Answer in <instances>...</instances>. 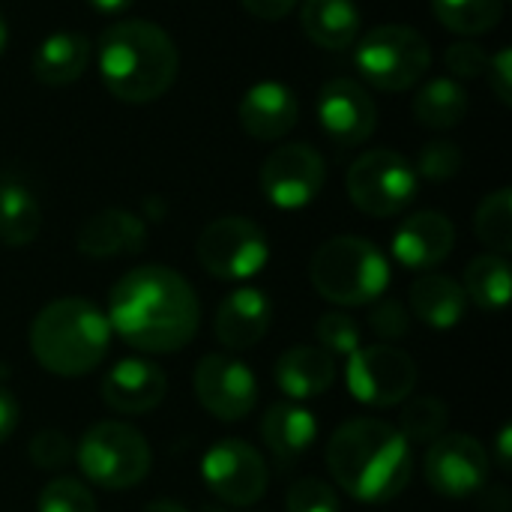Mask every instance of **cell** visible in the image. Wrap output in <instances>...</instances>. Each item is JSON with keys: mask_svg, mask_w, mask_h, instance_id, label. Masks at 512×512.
<instances>
[{"mask_svg": "<svg viewBox=\"0 0 512 512\" xmlns=\"http://www.w3.org/2000/svg\"><path fill=\"white\" fill-rule=\"evenodd\" d=\"M105 315L111 333L132 348L174 354L195 339L201 306L192 285L177 270L144 264L114 282Z\"/></svg>", "mask_w": 512, "mask_h": 512, "instance_id": "1", "label": "cell"}, {"mask_svg": "<svg viewBox=\"0 0 512 512\" xmlns=\"http://www.w3.org/2000/svg\"><path fill=\"white\" fill-rule=\"evenodd\" d=\"M327 468L345 495L363 504H387L411 483L414 453L396 426L357 417L333 432L327 444Z\"/></svg>", "mask_w": 512, "mask_h": 512, "instance_id": "2", "label": "cell"}, {"mask_svg": "<svg viewBox=\"0 0 512 512\" xmlns=\"http://www.w3.org/2000/svg\"><path fill=\"white\" fill-rule=\"evenodd\" d=\"M180 69L171 36L153 21H114L99 36V75L120 102L144 105L168 93Z\"/></svg>", "mask_w": 512, "mask_h": 512, "instance_id": "3", "label": "cell"}, {"mask_svg": "<svg viewBox=\"0 0 512 512\" xmlns=\"http://www.w3.org/2000/svg\"><path fill=\"white\" fill-rule=\"evenodd\" d=\"M108 348V315L84 297H63L48 303L30 324V354L45 372L60 378L93 372L105 360Z\"/></svg>", "mask_w": 512, "mask_h": 512, "instance_id": "4", "label": "cell"}, {"mask_svg": "<svg viewBox=\"0 0 512 512\" xmlns=\"http://www.w3.org/2000/svg\"><path fill=\"white\" fill-rule=\"evenodd\" d=\"M315 291L336 306H366L384 297L390 285L387 255L363 237H333L309 261Z\"/></svg>", "mask_w": 512, "mask_h": 512, "instance_id": "5", "label": "cell"}, {"mask_svg": "<svg viewBox=\"0 0 512 512\" xmlns=\"http://www.w3.org/2000/svg\"><path fill=\"white\" fill-rule=\"evenodd\" d=\"M75 459L93 486L111 492L138 486L153 465V453L144 435L120 420H102L90 426L75 447Z\"/></svg>", "mask_w": 512, "mask_h": 512, "instance_id": "6", "label": "cell"}, {"mask_svg": "<svg viewBox=\"0 0 512 512\" xmlns=\"http://www.w3.org/2000/svg\"><path fill=\"white\" fill-rule=\"evenodd\" d=\"M360 75L378 90H408L432 66V48L423 33L405 24H378L372 27L354 51Z\"/></svg>", "mask_w": 512, "mask_h": 512, "instance_id": "7", "label": "cell"}, {"mask_svg": "<svg viewBox=\"0 0 512 512\" xmlns=\"http://www.w3.org/2000/svg\"><path fill=\"white\" fill-rule=\"evenodd\" d=\"M348 195L366 216H399L417 198L414 162L396 150H369L348 168Z\"/></svg>", "mask_w": 512, "mask_h": 512, "instance_id": "8", "label": "cell"}, {"mask_svg": "<svg viewBox=\"0 0 512 512\" xmlns=\"http://www.w3.org/2000/svg\"><path fill=\"white\" fill-rule=\"evenodd\" d=\"M198 264L222 282H243L261 273L270 261V243L258 222L222 216L210 222L195 243Z\"/></svg>", "mask_w": 512, "mask_h": 512, "instance_id": "9", "label": "cell"}, {"mask_svg": "<svg viewBox=\"0 0 512 512\" xmlns=\"http://www.w3.org/2000/svg\"><path fill=\"white\" fill-rule=\"evenodd\" d=\"M417 363L396 345H360L348 357L345 381L357 402L369 408H393L414 396Z\"/></svg>", "mask_w": 512, "mask_h": 512, "instance_id": "10", "label": "cell"}, {"mask_svg": "<svg viewBox=\"0 0 512 512\" xmlns=\"http://www.w3.org/2000/svg\"><path fill=\"white\" fill-rule=\"evenodd\" d=\"M201 480L219 501L231 507H252L264 498L270 474L267 462L252 444L240 438H222L204 453Z\"/></svg>", "mask_w": 512, "mask_h": 512, "instance_id": "11", "label": "cell"}, {"mask_svg": "<svg viewBox=\"0 0 512 512\" xmlns=\"http://www.w3.org/2000/svg\"><path fill=\"white\" fill-rule=\"evenodd\" d=\"M327 180L321 153L309 144H279L261 165V192L279 210L309 207Z\"/></svg>", "mask_w": 512, "mask_h": 512, "instance_id": "12", "label": "cell"}, {"mask_svg": "<svg viewBox=\"0 0 512 512\" xmlns=\"http://www.w3.org/2000/svg\"><path fill=\"white\" fill-rule=\"evenodd\" d=\"M192 387L201 408L225 423L249 417L258 402V381L252 369L228 354L201 357L192 375Z\"/></svg>", "mask_w": 512, "mask_h": 512, "instance_id": "13", "label": "cell"}, {"mask_svg": "<svg viewBox=\"0 0 512 512\" xmlns=\"http://www.w3.org/2000/svg\"><path fill=\"white\" fill-rule=\"evenodd\" d=\"M429 486L447 498H471L489 486V453L474 435H441L423 459Z\"/></svg>", "mask_w": 512, "mask_h": 512, "instance_id": "14", "label": "cell"}, {"mask_svg": "<svg viewBox=\"0 0 512 512\" xmlns=\"http://www.w3.org/2000/svg\"><path fill=\"white\" fill-rule=\"evenodd\" d=\"M318 123L330 141L357 147L372 138L378 126V108L363 84L351 78H333L318 93Z\"/></svg>", "mask_w": 512, "mask_h": 512, "instance_id": "15", "label": "cell"}, {"mask_svg": "<svg viewBox=\"0 0 512 512\" xmlns=\"http://www.w3.org/2000/svg\"><path fill=\"white\" fill-rule=\"evenodd\" d=\"M165 393H168L165 372L153 360H144V357L120 360L102 378V402L111 411L126 414V417L153 411L165 399Z\"/></svg>", "mask_w": 512, "mask_h": 512, "instance_id": "16", "label": "cell"}, {"mask_svg": "<svg viewBox=\"0 0 512 512\" xmlns=\"http://www.w3.org/2000/svg\"><path fill=\"white\" fill-rule=\"evenodd\" d=\"M456 246L453 222L438 210L411 213L393 234V258L408 270H432L450 258Z\"/></svg>", "mask_w": 512, "mask_h": 512, "instance_id": "17", "label": "cell"}, {"mask_svg": "<svg viewBox=\"0 0 512 512\" xmlns=\"http://www.w3.org/2000/svg\"><path fill=\"white\" fill-rule=\"evenodd\" d=\"M243 132H249L258 141H279L285 138L297 120H300V102L288 84L279 81H261L246 90L237 108Z\"/></svg>", "mask_w": 512, "mask_h": 512, "instance_id": "18", "label": "cell"}, {"mask_svg": "<svg viewBox=\"0 0 512 512\" xmlns=\"http://www.w3.org/2000/svg\"><path fill=\"white\" fill-rule=\"evenodd\" d=\"M273 321V303L258 288H237L231 291L216 309V339L228 351H249L255 348Z\"/></svg>", "mask_w": 512, "mask_h": 512, "instance_id": "19", "label": "cell"}, {"mask_svg": "<svg viewBox=\"0 0 512 512\" xmlns=\"http://www.w3.org/2000/svg\"><path fill=\"white\" fill-rule=\"evenodd\" d=\"M147 243V225L120 207H108L93 213L78 228V249L87 258H120L138 255Z\"/></svg>", "mask_w": 512, "mask_h": 512, "instance_id": "20", "label": "cell"}, {"mask_svg": "<svg viewBox=\"0 0 512 512\" xmlns=\"http://www.w3.org/2000/svg\"><path fill=\"white\" fill-rule=\"evenodd\" d=\"M336 381V357L318 345H294L276 363V384L288 402H309L324 396Z\"/></svg>", "mask_w": 512, "mask_h": 512, "instance_id": "21", "label": "cell"}, {"mask_svg": "<svg viewBox=\"0 0 512 512\" xmlns=\"http://www.w3.org/2000/svg\"><path fill=\"white\" fill-rule=\"evenodd\" d=\"M261 438L279 462H297L315 447L318 420L300 402H276L261 420Z\"/></svg>", "mask_w": 512, "mask_h": 512, "instance_id": "22", "label": "cell"}, {"mask_svg": "<svg viewBox=\"0 0 512 512\" xmlns=\"http://www.w3.org/2000/svg\"><path fill=\"white\" fill-rule=\"evenodd\" d=\"M93 57V45L84 33H51L33 54V78L48 87L78 81Z\"/></svg>", "mask_w": 512, "mask_h": 512, "instance_id": "23", "label": "cell"}, {"mask_svg": "<svg viewBox=\"0 0 512 512\" xmlns=\"http://www.w3.org/2000/svg\"><path fill=\"white\" fill-rule=\"evenodd\" d=\"M411 312L417 321H423L432 330H453L465 312H468V297L465 288L441 273H423L411 285Z\"/></svg>", "mask_w": 512, "mask_h": 512, "instance_id": "24", "label": "cell"}, {"mask_svg": "<svg viewBox=\"0 0 512 512\" xmlns=\"http://www.w3.org/2000/svg\"><path fill=\"white\" fill-rule=\"evenodd\" d=\"M360 9L354 0H303L300 24L306 36L330 51L351 48L360 33Z\"/></svg>", "mask_w": 512, "mask_h": 512, "instance_id": "25", "label": "cell"}, {"mask_svg": "<svg viewBox=\"0 0 512 512\" xmlns=\"http://www.w3.org/2000/svg\"><path fill=\"white\" fill-rule=\"evenodd\" d=\"M42 213L27 183L18 177H0V243L21 249L39 237Z\"/></svg>", "mask_w": 512, "mask_h": 512, "instance_id": "26", "label": "cell"}, {"mask_svg": "<svg viewBox=\"0 0 512 512\" xmlns=\"http://www.w3.org/2000/svg\"><path fill=\"white\" fill-rule=\"evenodd\" d=\"M468 114V93L453 78L429 81L414 96V117L426 129H453Z\"/></svg>", "mask_w": 512, "mask_h": 512, "instance_id": "27", "label": "cell"}, {"mask_svg": "<svg viewBox=\"0 0 512 512\" xmlns=\"http://www.w3.org/2000/svg\"><path fill=\"white\" fill-rule=\"evenodd\" d=\"M465 297L480 309H504L510 303V264L504 255H477L465 270Z\"/></svg>", "mask_w": 512, "mask_h": 512, "instance_id": "28", "label": "cell"}, {"mask_svg": "<svg viewBox=\"0 0 512 512\" xmlns=\"http://www.w3.org/2000/svg\"><path fill=\"white\" fill-rule=\"evenodd\" d=\"M438 21L462 36H480L504 18V0H432Z\"/></svg>", "mask_w": 512, "mask_h": 512, "instance_id": "29", "label": "cell"}, {"mask_svg": "<svg viewBox=\"0 0 512 512\" xmlns=\"http://www.w3.org/2000/svg\"><path fill=\"white\" fill-rule=\"evenodd\" d=\"M447 420H450V408L438 396H408L396 429L411 447L432 444L444 435Z\"/></svg>", "mask_w": 512, "mask_h": 512, "instance_id": "30", "label": "cell"}, {"mask_svg": "<svg viewBox=\"0 0 512 512\" xmlns=\"http://www.w3.org/2000/svg\"><path fill=\"white\" fill-rule=\"evenodd\" d=\"M474 231L483 246H489L495 255L512 252V192L504 186L483 198L474 216Z\"/></svg>", "mask_w": 512, "mask_h": 512, "instance_id": "31", "label": "cell"}, {"mask_svg": "<svg viewBox=\"0 0 512 512\" xmlns=\"http://www.w3.org/2000/svg\"><path fill=\"white\" fill-rule=\"evenodd\" d=\"M36 512H96V498L81 480L57 477L39 492Z\"/></svg>", "mask_w": 512, "mask_h": 512, "instance_id": "32", "label": "cell"}, {"mask_svg": "<svg viewBox=\"0 0 512 512\" xmlns=\"http://www.w3.org/2000/svg\"><path fill=\"white\" fill-rule=\"evenodd\" d=\"M315 339H318V348H324L330 357H351L360 348L363 333H360V324L351 315L330 312V315L318 318Z\"/></svg>", "mask_w": 512, "mask_h": 512, "instance_id": "33", "label": "cell"}, {"mask_svg": "<svg viewBox=\"0 0 512 512\" xmlns=\"http://www.w3.org/2000/svg\"><path fill=\"white\" fill-rule=\"evenodd\" d=\"M285 507H288V512H342L336 489L327 486L324 480H315V477L297 480L288 489Z\"/></svg>", "mask_w": 512, "mask_h": 512, "instance_id": "34", "label": "cell"}, {"mask_svg": "<svg viewBox=\"0 0 512 512\" xmlns=\"http://www.w3.org/2000/svg\"><path fill=\"white\" fill-rule=\"evenodd\" d=\"M462 168V150L453 141H429L420 156H417V174H423L426 180H450L456 177Z\"/></svg>", "mask_w": 512, "mask_h": 512, "instance_id": "35", "label": "cell"}, {"mask_svg": "<svg viewBox=\"0 0 512 512\" xmlns=\"http://www.w3.org/2000/svg\"><path fill=\"white\" fill-rule=\"evenodd\" d=\"M27 453H30V462H33L36 468H42V471H57V468H66V465L72 462L75 447H72V441H69L63 432H57V429H42V432L30 441Z\"/></svg>", "mask_w": 512, "mask_h": 512, "instance_id": "36", "label": "cell"}, {"mask_svg": "<svg viewBox=\"0 0 512 512\" xmlns=\"http://www.w3.org/2000/svg\"><path fill=\"white\" fill-rule=\"evenodd\" d=\"M369 327H372V333H375L378 339L396 342V339H402V336L411 330V315H408V309H405L399 300L387 297V300H381V303L372 306V312H369Z\"/></svg>", "mask_w": 512, "mask_h": 512, "instance_id": "37", "label": "cell"}, {"mask_svg": "<svg viewBox=\"0 0 512 512\" xmlns=\"http://www.w3.org/2000/svg\"><path fill=\"white\" fill-rule=\"evenodd\" d=\"M444 63L456 78H480L489 66V54L477 42H453L444 51Z\"/></svg>", "mask_w": 512, "mask_h": 512, "instance_id": "38", "label": "cell"}, {"mask_svg": "<svg viewBox=\"0 0 512 512\" xmlns=\"http://www.w3.org/2000/svg\"><path fill=\"white\" fill-rule=\"evenodd\" d=\"M486 75H489V87L495 90V96L510 105L512 102V54L510 48L498 51L495 57H489V66H486Z\"/></svg>", "mask_w": 512, "mask_h": 512, "instance_id": "39", "label": "cell"}, {"mask_svg": "<svg viewBox=\"0 0 512 512\" xmlns=\"http://www.w3.org/2000/svg\"><path fill=\"white\" fill-rule=\"evenodd\" d=\"M240 3L246 6V12H252L261 21H279L297 6V0H240Z\"/></svg>", "mask_w": 512, "mask_h": 512, "instance_id": "40", "label": "cell"}, {"mask_svg": "<svg viewBox=\"0 0 512 512\" xmlns=\"http://www.w3.org/2000/svg\"><path fill=\"white\" fill-rule=\"evenodd\" d=\"M15 429H18V402L6 387H0V444H6Z\"/></svg>", "mask_w": 512, "mask_h": 512, "instance_id": "41", "label": "cell"}, {"mask_svg": "<svg viewBox=\"0 0 512 512\" xmlns=\"http://www.w3.org/2000/svg\"><path fill=\"white\" fill-rule=\"evenodd\" d=\"M477 498H480V512H510L507 486H483Z\"/></svg>", "mask_w": 512, "mask_h": 512, "instance_id": "42", "label": "cell"}, {"mask_svg": "<svg viewBox=\"0 0 512 512\" xmlns=\"http://www.w3.org/2000/svg\"><path fill=\"white\" fill-rule=\"evenodd\" d=\"M510 447H512V429L510 426H504L501 429V435H498V441H495V462H498V468H504V471H510Z\"/></svg>", "mask_w": 512, "mask_h": 512, "instance_id": "43", "label": "cell"}, {"mask_svg": "<svg viewBox=\"0 0 512 512\" xmlns=\"http://www.w3.org/2000/svg\"><path fill=\"white\" fill-rule=\"evenodd\" d=\"M87 3L99 12H108V15H117V12L132 6V0H87Z\"/></svg>", "mask_w": 512, "mask_h": 512, "instance_id": "44", "label": "cell"}, {"mask_svg": "<svg viewBox=\"0 0 512 512\" xmlns=\"http://www.w3.org/2000/svg\"><path fill=\"white\" fill-rule=\"evenodd\" d=\"M141 512H186V507L177 501H150Z\"/></svg>", "mask_w": 512, "mask_h": 512, "instance_id": "45", "label": "cell"}, {"mask_svg": "<svg viewBox=\"0 0 512 512\" xmlns=\"http://www.w3.org/2000/svg\"><path fill=\"white\" fill-rule=\"evenodd\" d=\"M6 39H9V30H6V21H3V15H0V54H3V48H6Z\"/></svg>", "mask_w": 512, "mask_h": 512, "instance_id": "46", "label": "cell"}, {"mask_svg": "<svg viewBox=\"0 0 512 512\" xmlns=\"http://www.w3.org/2000/svg\"><path fill=\"white\" fill-rule=\"evenodd\" d=\"M204 512H225V510H204Z\"/></svg>", "mask_w": 512, "mask_h": 512, "instance_id": "47", "label": "cell"}]
</instances>
